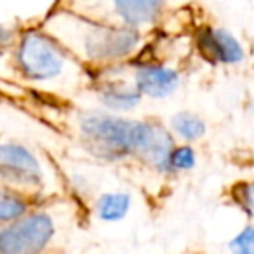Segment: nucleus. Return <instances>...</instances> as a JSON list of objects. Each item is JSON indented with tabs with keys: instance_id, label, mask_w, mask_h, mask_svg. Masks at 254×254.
<instances>
[{
	"instance_id": "1",
	"label": "nucleus",
	"mask_w": 254,
	"mask_h": 254,
	"mask_svg": "<svg viewBox=\"0 0 254 254\" xmlns=\"http://www.w3.org/2000/svg\"><path fill=\"white\" fill-rule=\"evenodd\" d=\"M80 145L105 162L138 159L162 173L174 146V136L155 120L126 119L112 112H85L77 119Z\"/></svg>"
},
{
	"instance_id": "2",
	"label": "nucleus",
	"mask_w": 254,
	"mask_h": 254,
	"mask_svg": "<svg viewBox=\"0 0 254 254\" xmlns=\"http://www.w3.org/2000/svg\"><path fill=\"white\" fill-rule=\"evenodd\" d=\"M44 30L78 63L92 66H108L131 58L143 39L136 28L110 25L70 12L54 16Z\"/></svg>"
},
{
	"instance_id": "3",
	"label": "nucleus",
	"mask_w": 254,
	"mask_h": 254,
	"mask_svg": "<svg viewBox=\"0 0 254 254\" xmlns=\"http://www.w3.org/2000/svg\"><path fill=\"white\" fill-rule=\"evenodd\" d=\"M9 54L12 73L33 89H68L78 71V61L46 30L18 33Z\"/></svg>"
},
{
	"instance_id": "4",
	"label": "nucleus",
	"mask_w": 254,
	"mask_h": 254,
	"mask_svg": "<svg viewBox=\"0 0 254 254\" xmlns=\"http://www.w3.org/2000/svg\"><path fill=\"white\" fill-rule=\"evenodd\" d=\"M58 230L56 218L42 202L12 221L0 223V254H53Z\"/></svg>"
},
{
	"instance_id": "5",
	"label": "nucleus",
	"mask_w": 254,
	"mask_h": 254,
	"mask_svg": "<svg viewBox=\"0 0 254 254\" xmlns=\"http://www.w3.org/2000/svg\"><path fill=\"white\" fill-rule=\"evenodd\" d=\"M0 181L42 198L47 188L44 162L28 145L0 139Z\"/></svg>"
},
{
	"instance_id": "6",
	"label": "nucleus",
	"mask_w": 254,
	"mask_h": 254,
	"mask_svg": "<svg viewBox=\"0 0 254 254\" xmlns=\"http://www.w3.org/2000/svg\"><path fill=\"white\" fill-rule=\"evenodd\" d=\"M166 0H105V12L98 21L141 30L157 23Z\"/></svg>"
},
{
	"instance_id": "7",
	"label": "nucleus",
	"mask_w": 254,
	"mask_h": 254,
	"mask_svg": "<svg viewBox=\"0 0 254 254\" xmlns=\"http://www.w3.org/2000/svg\"><path fill=\"white\" fill-rule=\"evenodd\" d=\"M198 53L216 64H239L246 58L242 44L225 28L205 26L197 35Z\"/></svg>"
},
{
	"instance_id": "8",
	"label": "nucleus",
	"mask_w": 254,
	"mask_h": 254,
	"mask_svg": "<svg viewBox=\"0 0 254 254\" xmlns=\"http://www.w3.org/2000/svg\"><path fill=\"white\" fill-rule=\"evenodd\" d=\"M132 84L141 92V96L166 99L180 89L181 75L174 68L164 64H141L134 70Z\"/></svg>"
},
{
	"instance_id": "9",
	"label": "nucleus",
	"mask_w": 254,
	"mask_h": 254,
	"mask_svg": "<svg viewBox=\"0 0 254 254\" xmlns=\"http://www.w3.org/2000/svg\"><path fill=\"white\" fill-rule=\"evenodd\" d=\"M99 101L112 113H127L141 105V92L134 84L124 80H110L99 87Z\"/></svg>"
},
{
	"instance_id": "10",
	"label": "nucleus",
	"mask_w": 254,
	"mask_h": 254,
	"mask_svg": "<svg viewBox=\"0 0 254 254\" xmlns=\"http://www.w3.org/2000/svg\"><path fill=\"white\" fill-rule=\"evenodd\" d=\"M42 204V198L0 181V223H9Z\"/></svg>"
},
{
	"instance_id": "11",
	"label": "nucleus",
	"mask_w": 254,
	"mask_h": 254,
	"mask_svg": "<svg viewBox=\"0 0 254 254\" xmlns=\"http://www.w3.org/2000/svg\"><path fill=\"white\" fill-rule=\"evenodd\" d=\"M132 205V197L126 191H106L94 202V214L106 223L120 221L127 216Z\"/></svg>"
},
{
	"instance_id": "12",
	"label": "nucleus",
	"mask_w": 254,
	"mask_h": 254,
	"mask_svg": "<svg viewBox=\"0 0 254 254\" xmlns=\"http://www.w3.org/2000/svg\"><path fill=\"white\" fill-rule=\"evenodd\" d=\"M169 131L173 132L174 138H180L185 143H195L202 139L207 132L204 119L191 112H178L171 117Z\"/></svg>"
},
{
	"instance_id": "13",
	"label": "nucleus",
	"mask_w": 254,
	"mask_h": 254,
	"mask_svg": "<svg viewBox=\"0 0 254 254\" xmlns=\"http://www.w3.org/2000/svg\"><path fill=\"white\" fill-rule=\"evenodd\" d=\"M197 166V152L193 146L183 143V145H174L167 157V169L171 173H187Z\"/></svg>"
},
{
	"instance_id": "14",
	"label": "nucleus",
	"mask_w": 254,
	"mask_h": 254,
	"mask_svg": "<svg viewBox=\"0 0 254 254\" xmlns=\"http://www.w3.org/2000/svg\"><path fill=\"white\" fill-rule=\"evenodd\" d=\"M232 198L247 216L254 218V180L237 183L232 188Z\"/></svg>"
},
{
	"instance_id": "15",
	"label": "nucleus",
	"mask_w": 254,
	"mask_h": 254,
	"mask_svg": "<svg viewBox=\"0 0 254 254\" xmlns=\"http://www.w3.org/2000/svg\"><path fill=\"white\" fill-rule=\"evenodd\" d=\"M232 254H254V225L240 230L228 244Z\"/></svg>"
},
{
	"instance_id": "16",
	"label": "nucleus",
	"mask_w": 254,
	"mask_h": 254,
	"mask_svg": "<svg viewBox=\"0 0 254 254\" xmlns=\"http://www.w3.org/2000/svg\"><path fill=\"white\" fill-rule=\"evenodd\" d=\"M16 39H18V32L0 23V58L11 53Z\"/></svg>"
}]
</instances>
